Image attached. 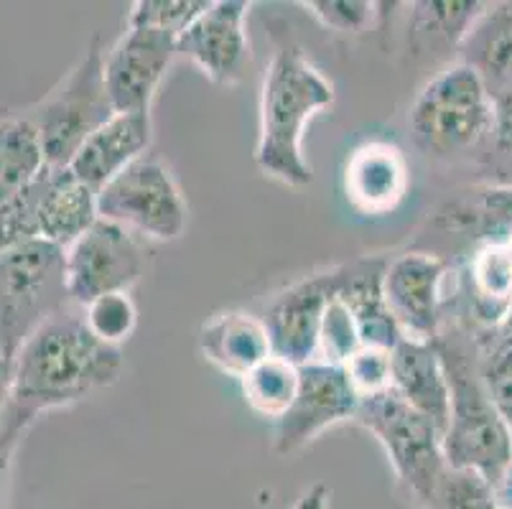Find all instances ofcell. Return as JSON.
Wrapping results in <instances>:
<instances>
[{
    "instance_id": "cell-21",
    "label": "cell",
    "mask_w": 512,
    "mask_h": 509,
    "mask_svg": "<svg viewBox=\"0 0 512 509\" xmlns=\"http://www.w3.org/2000/svg\"><path fill=\"white\" fill-rule=\"evenodd\" d=\"M467 64L492 97L512 92V3H487L459 46V59Z\"/></svg>"
},
{
    "instance_id": "cell-26",
    "label": "cell",
    "mask_w": 512,
    "mask_h": 509,
    "mask_svg": "<svg viewBox=\"0 0 512 509\" xmlns=\"http://www.w3.org/2000/svg\"><path fill=\"white\" fill-rule=\"evenodd\" d=\"M418 31H431V36L444 41L446 46H454L459 51L464 36L477 21L479 13L487 8V3L477 0H426L416 3Z\"/></svg>"
},
{
    "instance_id": "cell-35",
    "label": "cell",
    "mask_w": 512,
    "mask_h": 509,
    "mask_svg": "<svg viewBox=\"0 0 512 509\" xmlns=\"http://www.w3.org/2000/svg\"><path fill=\"white\" fill-rule=\"evenodd\" d=\"M329 497H332V489L324 482H319L296 499L293 509H329Z\"/></svg>"
},
{
    "instance_id": "cell-13",
    "label": "cell",
    "mask_w": 512,
    "mask_h": 509,
    "mask_svg": "<svg viewBox=\"0 0 512 509\" xmlns=\"http://www.w3.org/2000/svg\"><path fill=\"white\" fill-rule=\"evenodd\" d=\"M176 59V39L151 28H125L105 49V84L115 112H151V102Z\"/></svg>"
},
{
    "instance_id": "cell-32",
    "label": "cell",
    "mask_w": 512,
    "mask_h": 509,
    "mask_svg": "<svg viewBox=\"0 0 512 509\" xmlns=\"http://www.w3.org/2000/svg\"><path fill=\"white\" fill-rule=\"evenodd\" d=\"M492 100H495V123H492L490 146L479 163L492 174V184L512 189V92Z\"/></svg>"
},
{
    "instance_id": "cell-8",
    "label": "cell",
    "mask_w": 512,
    "mask_h": 509,
    "mask_svg": "<svg viewBox=\"0 0 512 509\" xmlns=\"http://www.w3.org/2000/svg\"><path fill=\"white\" fill-rule=\"evenodd\" d=\"M100 217L133 235L174 242L186 230L189 204L169 166L143 156L100 191Z\"/></svg>"
},
{
    "instance_id": "cell-14",
    "label": "cell",
    "mask_w": 512,
    "mask_h": 509,
    "mask_svg": "<svg viewBox=\"0 0 512 509\" xmlns=\"http://www.w3.org/2000/svg\"><path fill=\"white\" fill-rule=\"evenodd\" d=\"M337 288V275L332 270L299 280L278 293L265 308L263 321L271 334L273 354L288 359L296 367L314 362L319 354L321 324L324 311Z\"/></svg>"
},
{
    "instance_id": "cell-5",
    "label": "cell",
    "mask_w": 512,
    "mask_h": 509,
    "mask_svg": "<svg viewBox=\"0 0 512 509\" xmlns=\"http://www.w3.org/2000/svg\"><path fill=\"white\" fill-rule=\"evenodd\" d=\"M23 115L39 133L46 168H67L85 140L115 115L113 100L107 95L105 46L100 36H92L85 54L62 82Z\"/></svg>"
},
{
    "instance_id": "cell-25",
    "label": "cell",
    "mask_w": 512,
    "mask_h": 509,
    "mask_svg": "<svg viewBox=\"0 0 512 509\" xmlns=\"http://www.w3.org/2000/svg\"><path fill=\"white\" fill-rule=\"evenodd\" d=\"M418 509H500V504L484 476L446 464Z\"/></svg>"
},
{
    "instance_id": "cell-11",
    "label": "cell",
    "mask_w": 512,
    "mask_h": 509,
    "mask_svg": "<svg viewBox=\"0 0 512 509\" xmlns=\"http://www.w3.org/2000/svg\"><path fill=\"white\" fill-rule=\"evenodd\" d=\"M451 263L436 252L408 250L388 260L383 293L403 339L434 342L446 324V278Z\"/></svg>"
},
{
    "instance_id": "cell-16",
    "label": "cell",
    "mask_w": 512,
    "mask_h": 509,
    "mask_svg": "<svg viewBox=\"0 0 512 509\" xmlns=\"http://www.w3.org/2000/svg\"><path fill=\"white\" fill-rule=\"evenodd\" d=\"M411 186L408 161L388 140H367L352 151L344 166L347 202L367 217L395 212Z\"/></svg>"
},
{
    "instance_id": "cell-9",
    "label": "cell",
    "mask_w": 512,
    "mask_h": 509,
    "mask_svg": "<svg viewBox=\"0 0 512 509\" xmlns=\"http://www.w3.org/2000/svg\"><path fill=\"white\" fill-rule=\"evenodd\" d=\"M360 395L342 364L314 359L299 367V392L291 408L273 423L271 448L278 456L304 451L311 441L344 420H355Z\"/></svg>"
},
{
    "instance_id": "cell-34",
    "label": "cell",
    "mask_w": 512,
    "mask_h": 509,
    "mask_svg": "<svg viewBox=\"0 0 512 509\" xmlns=\"http://www.w3.org/2000/svg\"><path fill=\"white\" fill-rule=\"evenodd\" d=\"M11 387H13V357L8 354L3 339H0V426H3V420H6L8 403H11Z\"/></svg>"
},
{
    "instance_id": "cell-30",
    "label": "cell",
    "mask_w": 512,
    "mask_h": 509,
    "mask_svg": "<svg viewBox=\"0 0 512 509\" xmlns=\"http://www.w3.org/2000/svg\"><path fill=\"white\" fill-rule=\"evenodd\" d=\"M334 275H337V270H334ZM360 347L362 339L355 316L344 306L342 298L337 296V288H334L332 301H329L327 311H324V324H321L319 354H316V359L329 364H344Z\"/></svg>"
},
{
    "instance_id": "cell-33",
    "label": "cell",
    "mask_w": 512,
    "mask_h": 509,
    "mask_svg": "<svg viewBox=\"0 0 512 509\" xmlns=\"http://www.w3.org/2000/svg\"><path fill=\"white\" fill-rule=\"evenodd\" d=\"M342 367L360 400L393 387V352L388 349L360 347Z\"/></svg>"
},
{
    "instance_id": "cell-28",
    "label": "cell",
    "mask_w": 512,
    "mask_h": 509,
    "mask_svg": "<svg viewBox=\"0 0 512 509\" xmlns=\"http://www.w3.org/2000/svg\"><path fill=\"white\" fill-rule=\"evenodd\" d=\"M44 184L46 171L34 184L0 204V255L23 242L39 240V204Z\"/></svg>"
},
{
    "instance_id": "cell-23",
    "label": "cell",
    "mask_w": 512,
    "mask_h": 509,
    "mask_svg": "<svg viewBox=\"0 0 512 509\" xmlns=\"http://www.w3.org/2000/svg\"><path fill=\"white\" fill-rule=\"evenodd\" d=\"M242 395L245 403L260 418L276 423L291 408L296 392H299V367L283 357H268L253 372L242 377Z\"/></svg>"
},
{
    "instance_id": "cell-2",
    "label": "cell",
    "mask_w": 512,
    "mask_h": 509,
    "mask_svg": "<svg viewBox=\"0 0 512 509\" xmlns=\"http://www.w3.org/2000/svg\"><path fill=\"white\" fill-rule=\"evenodd\" d=\"M434 344L451 390L449 428L444 433L446 464L477 471L497 492L512 466V428L484 387L474 331L446 319Z\"/></svg>"
},
{
    "instance_id": "cell-1",
    "label": "cell",
    "mask_w": 512,
    "mask_h": 509,
    "mask_svg": "<svg viewBox=\"0 0 512 509\" xmlns=\"http://www.w3.org/2000/svg\"><path fill=\"white\" fill-rule=\"evenodd\" d=\"M123 375V349L100 342L79 306L64 308L26 339L13 362L11 403L0 438L21 443L49 410L69 408Z\"/></svg>"
},
{
    "instance_id": "cell-19",
    "label": "cell",
    "mask_w": 512,
    "mask_h": 509,
    "mask_svg": "<svg viewBox=\"0 0 512 509\" xmlns=\"http://www.w3.org/2000/svg\"><path fill=\"white\" fill-rule=\"evenodd\" d=\"M199 352L220 372L242 380L260 362L273 357V344L263 316L222 311L199 329Z\"/></svg>"
},
{
    "instance_id": "cell-22",
    "label": "cell",
    "mask_w": 512,
    "mask_h": 509,
    "mask_svg": "<svg viewBox=\"0 0 512 509\" xmlns=\"http://www.w3.org/2000/svg\"><path fill=\"white\" fill-rule=\"evenodd\" d=\"M46 171L39 133L26 115L0 118V204L34 184Z\"/></svg>"
},
{
    "instance_id": "cell-7",
    "label": "cell",
    "mask_w": 512,
    "mask_h": 509,
    "mask_svg": "<svg viewBox=\"0 0 512 509\" xmlns=\"http://www.w3.org/2000/svg\"><path fill=\"white\" fill-rule=\"evenodd\" d=\"M355 423L385 448L398 487L413 507H421L446 469L444 436L436 431L434 423L416 413L393 387L372 398H362Z\"/></svg>"
},
{
    "instance_id": "cell-6",
    "label": "cell",
    "mask_w": 512,
    "mask_h": 509,
    "mask_svg": "<svg viewBox=\"0 0 512 509\" xmlns=\"http://www.w3.org/2000/svg\"><path fill=\"white\" fill-rule=\"evenodd\" d=\"M69 306L62 247L31 240L0 255V339L13 362L26 339Z\"/></svg>"
},
{
    "instance_id": "cell-20",
    "label": "cell",
    "mask_w": 512,
    "mask_h": 509,
    "mask_svg": "<svg viewBox=\"0 0 512 509\" xmlns=\"http://www.w3.org/2000/svg\"><path fill=\"white\" fill-rule=\"evenodd\" d=\"M100 219V191L74 179L67 168H46L39 204V240L67 250Z\"/></svg>"
},
{
    "instance_id": "cell-17",
    "label": "cell",
    "mask_w": 512,
    "mask_h": 509,
    "mask_svg": "<svg viewBox=\"0 0 512 509\" xmlns=\"http://www.w3.org/2000/svg\"><path fill=\"white\" fill-rule=\"evenodd\" d=\"M388 258L365 255L352 263L337 265V296L352 311L360 329L362 347H377L393 352L403 339L398 321L390 314L383 293V278Z\"/></svg>"
},
{
    "instance_id": "cell-4",
    "label": "cell",
    "mask_w": 512,
    "mask_h": 509,
    "mask_svg": "<svg viewBox=\"0 0 512 509\" xmlns=\"http://www.w3.org/2000/svg\"><path fill=\"white\" fill-rule=\"evenodd\" d=\"M495 100L479 74L462 62H451L428 79L408 112L416 146L441 161H459L490 146Z\"/></svg>"
},
{
    "instance_id": "cell-3",
    "label": "cell",
    "mask_w": 512,
    "mask_h": 509,
    "mask_svg": "<svg viewBox=\"0 0 512 509\" xmlns=\"http://www.w3.org/2000/svg\"><path fill=\"white\" fill-rule=\"evenodd\" d=\"M334 105V84L296 44L278 46L260 90V135L255 163L260 174L301 189L314 181L304 156V133L314 115Z\"/></svg>"
},
{
    "instance_id": "cell-27",
    "label": "cell",
    "mask_w": 512,
    "mask_h": 509,
    "mask_svg": "<svg viewBox=\"0 0 512 509\" xmlns=\"http://www.w3.org/2000/svg\"><path fill=\"white\" fill-rule=\"evenodd\" d=\"M85 324L100 342L123 349L138 326V308L130 293H107L82 308Z\"/></svg>"
},
{
    "instance_id": "cell-29",
    "label": "cell",
    "mask_w": 512,
    "mask_h": 509,
    "mask_svg": "<svg viewBox=\"0 0 512 509\" xmlns=\"http://www.w3.org/2000/svg\"><path fill=\"white\" fill-rule=\"evenodd\" d=\"M209 3L212 0H136L128 11V28H151L179 39Z\"/></svg>"
},
{
    "instance_id": "cell-12",
    "label": "cell",
    "mask_w": 512,
    "mask_h": 509,
    "mask_svg": "<svg viewBox=\"0 0 512 509\" xmlns=\"http://www.w3.org/2000/svg\"><path fill=\"white\" fill-rule=\"evenodd\" d=\"M248 13L245 0H212L176 39V56L189 59L217 87H235L250 67Z\"/></svg>"
},
{
    "instance_id": "cell-36",
    "label": "cell",
    "mask_w": 512,
    "mask_h": 509,
    "mask_svg": "<svg viewBox=\"0 0 512 509\" xmlns=\"http://www.w3.org/2000/svg\"><path fill=\"white\" fill-rule=\"evenodd\" d=\"M502 326H505V329L512 334V303H510V308H507V316H505V321H502Z\"/></svg>"
},
{
    "instance_id": "cell-31",
    "label": "cell",
    "mask_w": 512,
    "mask_h": 509,
    "mask_svg": "<svg viewBox=\"0 0 512 509\" xmlns=\"http://www.w3.org/2000/svg\"><path fill=\"white\" fill-rule=\"evenodd\" d=\"M301 6L316 18L324 28H332L337 34H362L370 31L372 23L383 11H377V3L370 0H304Z\"/></svg>"
},
{
    "instance_id": "cell-24",
    "label": "cell",
    "mask_w": 512,
    "mask_h": 509,
    "mask_svg": "<svg viewBox=\"0 0 512 509\" xmlns=\"http://www.w3.org/2000/svg\"><path fill=\"white\" fill-rule=\"evenodd\" d=\"M474 342L484 387L512 428V334L502 324L487 326L474 331Z\"/></svg>"
},
{
    "instance_id": "cell-18",
    "label": "cell",
    "mask_w": 512,
    "mask_h": 509,
    "mask_svg": "<svg viewBox=\"0 0 512 509\" xmlns=\"http://www.w3.org/2000/svg\"><path fill=\"white\" fill-rule=\"evenodd\" d=\"M393 390L444 436L449 428L451 390L434 342L400 339L393 349Z\"/></svg>"
},
{
    "instance_id": "cell-10",
    "label": "cell",
    "mask_w": 512,
    "mask_h": 509,
    "mask_svg": "<svg viewBox=\"0 0 512 509\" xmlns=\"http://www.w3.org/2000/svg\"><path fill=\"white\" fill-rule=\"evenodd\" d=\"M64 258L69 296L79 308L107 293H128L146 268L136 235L102 217L64 250Z\"/></svg>"
},
{
    "instance_id": "cell-15",
    "label": "cell",
    "mask_w": 512,
    "mask_h": 509,
    "mask_svg": "<svg viewBox=\"0 0 512 509\" xmlns=\"http://www.w3.org/2000/svg\"><path fill=\"white\" fill-rule=\"evenodd\" d=\"M151 140V112H115L97 133L85 140V146L79 148L67 171L82 184L102 191L125 168L148 156Z\"/></svg>"
}]
</instances>
